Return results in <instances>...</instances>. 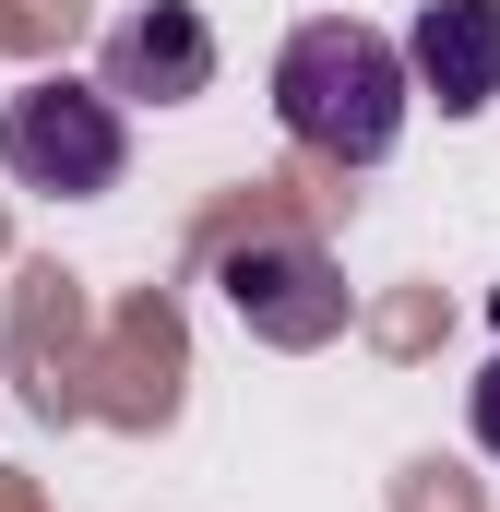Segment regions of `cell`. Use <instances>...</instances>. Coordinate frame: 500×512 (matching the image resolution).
Instances as JSON below:
<instances>
[{"label": "cell", "instance_id": "6da1fadb", "mask_svg": "<svg viewBox=\"0 0 500 512\" xmlns=\"http://www.w3.org/2000/svg\"><path fill=\"white\" fill-rule=\"evenodd\" d=\"M405 108H417L405 48L358 12H322L274 48V120H286V143H310L334 167H381L405 143Z\"/></svg>", "mask_w": 500, "mask_h": 512}, {"label": "cell", "instance_id": "7a4b0ae2", "mask_svg": "<svg viewBox=\"0 0 500 512\" xmlns=\"http://www.w3.org/2000/svg\"><path fill=\"white\" fill-rule=\"evenodd\" d=\"M0 167H12L24 191H48V203L120 191V167H131L120 96H96V84H72V72H36V84L0 108Z\"/></svg>", "mask_w": 500, "mask_h": 512}, {"label": "cell", "instance_id": "3957f363", "mask_svg": "<svg viewBox=\"0 0 500 512\" xmlns=\"http://www.w3.org/2000/svg\"><path fill=\"white\" fill-rule=\"evenodd\" d=\"M215 286L262 346H334L346 334V274H334L322 239H239L215 262Z\"/></svg>", "mask_w": 500, "mask_h": 512}, {"label": "cell", "instance_id": "277c9868", "mask_svg": "<svg viewBox=\"0 0 500 512\" xmlns=\"http://www.w3.org/2000/svg\"><path fill=\"white\" fill-rule=\"evenodd\" d=\"M96 96H120V108H191V96H215V24L191 0L120 12L108 48H96Z\"/></svg>", "mask_w": 500, "mask_h": 512}, {"label": "cell", "instance_id": "5b68a950", "mask_svg": "<svg viewBox=\"0 0 500 512\" xmlns=\"http://www.w3.org/2000/svg\"><path fill=\"white\" fill-rule=\"evenodd\" d=\"M405 84L441 120H477L500 96V0H429L417 36H405Z\"/></svg>", "mask_w": 500, "mask_h": 512}, {"label": "cell", "instance_id": "8992f818", "mask_svg": "<svg viewBox=\"0 0 500 512\" xmlns=\"http://www.w3.org/2000/svg\"><path fill=\"white\" fill-rule=\"evenodd\" d=\"M465 429H477V453L500 465V358L477 370V393H465Z\"/></svg>", "mask_w": 500, "mask_h": 512}, {"label": "cell", "instance_id": "52a82bcc", "mask_svg": "<svg viewBox=\"0 0 500 512\" xmlns=\"http://www.w3.org/2000/svg\"><path fill=\"white\" fill-rule=\"evenodd\" d=\"M489 310H500V298H489Z\"/></svg>", "mask_w": 500, "mask_h": 512}]
</instances>
